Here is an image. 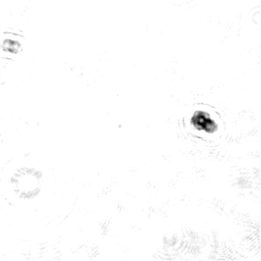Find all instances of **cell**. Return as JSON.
<instances>
[{"instance_id": "cell-1", "label": "cell", "mask_w": 261, "mask_h": 261, "mask_svg": "<svg viewBox=\"0 0 261 261\" xmlns=\"http://www.w3.org/2000/svg\"><path fill=\"white\" fill-rule=\"evenodd\" d=\"M190 124L194 129L204 134H212L218 129V123L207 111H196L191 117Z\"/></svg>"}]
</instances>
